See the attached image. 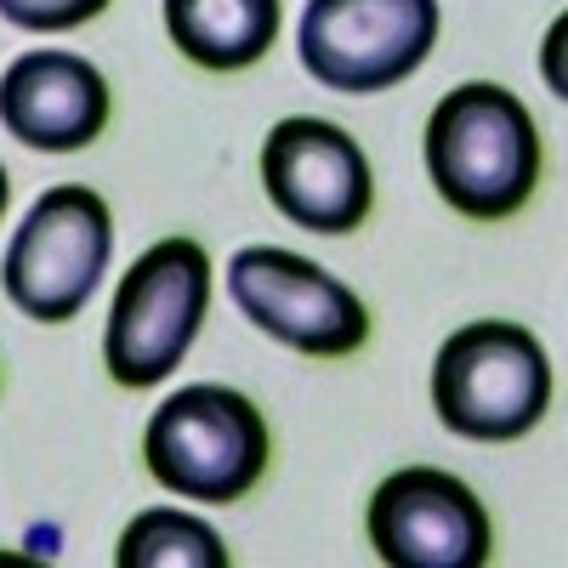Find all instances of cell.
Segmentation results:
<instances>
[{"label": "cell", "mask_w": 568, "mask_h": 568, "mask_svg": "<svg viewBox=\"0 0 568 568\" xmlns=\"http://www.w3.org/2000/svg\"><path fill=\"white\" fill-rule=\"evenodd\" d=\"M426 176L438 200L471 222L517 216L546 171L535 114L495 80H466L426 114Z\"/></svg>", "instance_id": "6da1fadb"}, {"label": "cell", "mask_w": 568, "mask_h": 568, "mask_svg": "<svg viewBox=\"0 0 568 568\" xmlns=\"http://www.w3.org/2000/svg\"><path fill=\"white\" fill-rule=\"evenodd\" d=\"M551 358L535 329L511 318H471L433 358V409L455 438L511 444L551 409Z\"/></svg>", "instance_id": "7a4b0ae2"}, {"label": "cell", "mask_w": 568, "mask_h": 568, "mask_svg": "<svg viewBox=\"0 0 568 568\" xmlns=\"http://www.w3.org/2000/svg\"><path fill=\"white\" fill-rule=\"evenodd\" d=\"M142 460L160 489L205 506H233L267 478L273 433L245 393L222 382H194L149 415Z\"/></svg>", "instance_id": "3957f363"}, {"label": "cell", "mask_w": 568, "mask_h": 568, "mask_svg": "<svg viewBox=\"0 0 568 568\" xmlns=\"http://www.w3.org/2000/svg\"><path fill=\"white\" fill-rule=\"evenodd\" d=\"M211 313V256L200 240H171L149 245L131 273L120 278L109 329H103V364L120 387L142 393L160 387L165 375L187 358V347L200 342Z\"/></svg>", "instance_id": "277c9868"}, {"label": "cell", "mask_w": 568, "mask_h": 568, "mask_svg": "<svg viewBox=\"0 0 568 568\" xmlns=\"http://www.w3.org/2000/svg\"><path fill=\"white\" fill-rule=\"evenodd\" d=\"M114 256V216L109 200L85 182H58L29 205L23 227L12 233L0 284L7 302L34 324H69L109 273Z\"/></svg>", "instance_id": "5b68a950"}, {"label": "cell", "mask_w": 568, "mask_h": 568, "mask_svg": "<svg viewBox=\"0 0 568 568\" xmlns=\"http://www.w3.org/2000/svg\"><path fill=\"white\" fill-rule=\"evenodd\" d=\"M438 0H307L296 52L302 69L342 98L404 85L438 45Z\"/></svg>", "instance_id": "8992f818"}, {"label": "cell", "mask_w": 568, "mask_h": 568, "mask_svg": "<svg viewBox=\"0 0 568 568\" xmlns=\"http://www.w3.org/2000/svg\"><path fill=\"white\" fill-rule=\"evenodd\" d=\"M227 296L262 336L307 358H353L369 342V307L336 273L296 251L245 245L227 262Z\"/></svg>", "instance_id": "52a82bcc"}, {"label": "cell", "mask_w": 568, "mask_h": 568, "mask_svg": "<svg viewBox=\"0 0 568 568\" xmlns=\"http://www.w3.org/2000/svg\"><path fill=\"white\" fill-rule=\"evenodd\" d=\"M364 529L387 568H484L495 551L484 500L444 466H404L382 478Z\"/></svg>", "instance_id": "ba28073f"}, {"label": "cell", "mask_w": 568, "mask_h": 568, "mask_svg": "<svg viewBox=\"0 0 568 568\" xmlns=\"http://www.w3.org/2000/svg\"><path fill=\"white\" fill-rule=\"evenodd\" d=\"M262 187L273 211L307 233H353L375 211V171L358 136L313 114H291L267 131Z\"/></svg>", "instance_id": "9c48e42d"}, {"label": "cell", "mask_w": 568, "mask_h": 568, "mask_svg": "<svg viewBox=\"0 0 568 568\" xmlns=\"http://www.w3.org/2000/svg\"><path fill=\"white\" fill-rule=\"evenodd\" d=\"M114 98L98 63L74 52H23L0 74V125L23 149L74 154L109 131Z\"/></svg>", "instance_id": "30bf717a"}, {"label": "cell", "mask_w": 568, "mask_h": 568, "mask_svg": "<svg viewBox=\"0 0 568 568\" xmlns=\"http://www.w3.org/2000/svg\"><path fill=\"white\" fill-rule=\"evenodd\" d=\"M278 0H165L171 45L211 74H240L262 63L278 40Z\"/></svg>", "instance_id": "8fae6325"}, {"label": "cell", "mask_w": 568, "mask_h": 568, "mask_svg": "<svg viewBox=\"0 0 568 568\" xmlns=\"http://www.w3.org/2000/svg\"><path fill=\"white\" fill-rule=\"evenodd\" d=\"M114 562L120 568H227L233 557L205 517L176 511V506H149L125 524Z\"/></svg>", "instance_id": "7c38bea8"}, {"label": "cell", "mask_w": 568, "mask_h": 568, "mask_svg": "<svg viewBox=\"0 0 568 568\" xmlns=\"http://www.w3.org/2000/svg\"><path fill=\"white\" fill-rule=\"evenodd\" d=\"M103 12H109V0H0V18L29 34H69Z\"/></svg>", "instance_id": "4fadbf2b"}, {"label": "cell", "mask_w": 568, "mask_h": 568, "mask_svg": "<svg viewBox=\"0 0 568 568\" xmlns=\"http://www.w3.org/2000/svg\"><path fill=\"white\" fill-rule=\"evenodd\" d=\"M7 205H12V176H7V165H0V216H7Z\"/></svg>", "instance_id": "5bb4252c"}]
</instances>
